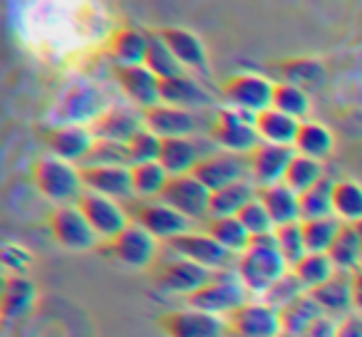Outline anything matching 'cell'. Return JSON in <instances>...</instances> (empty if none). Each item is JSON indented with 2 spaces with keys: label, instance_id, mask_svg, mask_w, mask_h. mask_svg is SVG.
Masks as SVG:
<instances>
[{
  "label": "cell",
  "instance_id": "6da1fadb",
  "mask_svg": "<svg viewBox=\"0 0 362 337\" xmlns=\"http://www.w3.org/2000/svg\"><path fill=\"white\" fill-rule=\"evenodd\" d=\"M241 276L243 285L248 288L251 295H258L263 297L288 271L286 256L281 253L278 248V241L276 236H258V238H251V246L238 256L236 266H233Z\"/></svg>",
  "mask_w": 362,
  "mask_h": 337
},
{
  "label": "cell",
  "instance_id": "7a4b0ae2",
  "mask_svg": "<svg viewBox=\"0 0 362 337\" xmlns=\"http://www.w3.org/2000/svg\"><path fill=\"white\" fill-rule=\"evenodd\" d=\"M33 184L55 206L77 203L82 194H85V182H82L80 166L52 154H45L35 161V166H33Z\"/></svg>",
  "mask_w": 362,
  "mask_h": 337
},
{
  "label": "cell",
  "instance_id": "3957f363",
  "mask_svg": "<svg viewBox=\"0 0 362 337\" xmlns=\"http://www.w3.org/2000/svg\"><path fill=\"white\" fill-rule=\"evenodd\" d=\"M251 292L243 285L241 276H238L236 268H226V271H216L214 278L197 290L192 297H187L189 307H197V310L211 312L218 317H228L243 305V302L251 300Z\"/></svg>",
  "mask_w": 362,
  "mask_h": 337
},
{
  "label": "cell",
  "instance_id": "277c9868",
  "mask_svg": "<svg viewBox=\"0 0 362 337\" xmlns=\"http://www.w3.org/2000/svg\"><path fill=\"white\" fill-rule=\"evenodd\" d=\"M211 139L221 151H231V154L248 156L258 144H261V134L256 129V114H248L236 107H221L216 110L211 122Z\"/></svg>",
  "mask_w": 362,
  "mask_h": 337
},
{
  "label": "cell",
  "instance_id": "5b68a950",
  "mask_svg": "<svg viewBox=\"0 0 362 337\" xmlns=\"http://www.w3.org/2000/svg\"><path fill=\"white\" fill-rule=\"evenodd\" d=\"M129 216L134 223H139L141 228L151 233L156 241H174V238L184 236V233L194 231V221L187 218L181 211H176L174 206H169L161 199H154V201H132L129 206Z\"/></svg>",
  "mask_w": 362,
  "mask_h": 337
},
{
  "label": "cell",
  "instance_id": "8992f818",
  "mask_svg": "<svg viewBox=\"0 0 362 337\" xmlns=\"http://www.w3.org/2000/svg\"><path fill=\"white\" fill-rule=\"evenodd\" d=\"M110 110L107 95L102 87L90 80H77L65 90V95L57 102V119L60 124H95L97 117Z\"/></svg>",
  "mask_w": 362,
  "mask_h": 337
},
{
  "label": "cell",
  "instance_id": "52a82bcc",
  "mask_svg": "<svg viewBox=\"0 0 362 337\" xmlns=\"http://www.w3.org/2000/svg\"><path fill=\"white\" fill-rule=\"evenodd\" d=\"M276 82L256 72H236L221 82V97L228 107H236L248 114H261L273 107Z\"/></svg>",
  "mask_w": 362,
  "mask_h": 337
},
{
  "label": "cell",
  "instance_id": "ba28073f",
  "mask_svg": "<svg viewBox=\"0 0 362 337\" xmlns=\"http://www.w3.org/2000/svg\"><path fill=\"white\" fill-rule=\"evenodd\" d=\"M47 228H50L52 241L65 251L82 253L92 251V248H97V243H102L77 203L52 208L50 216H47Z\"/></svg>",
  "mask_w": 362,
  "mask_h": 337
},
{
  "label": "cell",
  "instance_id": "9c48e42d",
  "mask_svg": "<svg viewBox=\"0 0 362 337\" xmlns=\"http://www.w3.org/2000/svg\"><path fill=\"white\" fill-rule=\"evenodd\" d=\"M214 273L216 271H209V268L199 266V263L189 261V258L171 253L169 258L159 261V266L154 268V285L161 292H169V295L192 297L194 292L202 290L211 280Z\"/></svg>",
  "mask_w": 362,
  "mask_h": 337
},
{
  "label": "cell",
  "instance_id": "30bf717a",
  "mask_svg": "<svg viewBox=\"0 0 362 337\" xmlns=\"http://www.w3.org/2000/svg\"><path fill=\"white\" fill-rule=\"evenodd\" d=\"M107 253L115 258L119 266L132 271H146L156 263L159 256V241L151 236L146 228L132 221L117 238L107 243Z\"/></svg>",
  "mask_w": 362,
  "mask_h": 337
},
{
  "label": "cell",
  "instance_id": "8fae6325",
  "mask_svg": "<svg viewBox=\"0 0 362 337\" xmlns=\"http://www.w3.org/2000/svg\"><path fill=\"white\" fill-rule=\"evenodd\" d=\"M77 206L85 213V218L95 228L102 243H110L112 238H117L132 223L129 208L122 201H117V199L102 196V194L85 191L80 196V201H77Z\"/></svg>",
  "mask_w": 362,
  "mask_h": 337
},
{
  "label": "cell",
  "instance_id": "7c38bea8",
  "mask_svg": "<svg viewBox=\"0 0 362 337\" xmlns=\"http://www.w3.org/2000/svg\"><path fill=\"white\" fill-rule=\"evenodd\" d=\"M159 327L166 337H226L228 322L226 317L211 315V312L197 310V307H179L159 315Z\"/></svg>",
  "mask_w": 362,
  "mask_h": 337
},
{
  "label": "cell",
  "instance_id": "4fadbf2b",
  "mask_svg": "<svg viewBox=\"0 0 362 337\" xmlns=\"http://www.w3.org/2000/svg\"><path fill=\"white\" fill-rule=\"evenodd\" d=\"M169 253H176L181 258L199 263V266L209 268V271H226V268L236 266L238 256L221 246L216 238H211L206 231H189L184 236L174 238L166 243Z\"/></svg>",
  "mask_w": 362,
  "mask_h": 337
},
{
  "label": "cell",
  "instance_id": "5bb4252c",
  "mask_svg": "<svg viewBox=\"0 0 362 337\" xmlns=\"http://www.w3.org/2000/svg\"><path fill=\"white\" fill-rule=\"evenodd\" d=\"M233 337H283L281 310L268 305L263 297L248 300L226 317Z\"/></svg>",
  "mask_w": 362,
  "mask_h": 337
},
{
  "label": "cell",
  "instance_id": "9a60e30c",
  "mask_svg": "<svg viewBox=\"0 0 362 337\" xmlns=\"http://www.w3.org/2000/svg\"><path fill=\"white\" fill-rule=\"evenodd\" d=\"M161 201L174 206L194 223H206L209 221V208H211V191L199 182L194 174H184V177H171L166 184Z\"/></svg>",
  "mask_w": 362,
  "mask_h": 337
},
{
  "label": "cell",
  "instance_id": "2e32d148",
  "mask_svg": "<svg viewBox=\"0 0 362 337\" xmlns=\"http://www.w3.org/2000/svg\"><path fill=\"white\" fill-rule=\"evenodd\" d=\"M194 177H197L209 191H218V189L228 187V184L251 179L248 156L231 154V151H211V154H206L199 161V166L194 169Z\"/></svg>",
  "mask_w": 362,
  "mask_h": 337
},
{
  "label": "cell",
  "instance_id": "e0dca14e",
  "mask_svg": "<svg viewBox=\"0 0 362 337\" xmlns=\"http://www.w3.org/2000/svg\"><path fill=\"white\" fill-rule=\"evenodd\" d=\"M85 191H95L102 196L117 199L122 203L134 201V187H132V166L112 164V166H80Z\"/></svg>",
  "mask_w": 362,
  "mask_h": 337
},
{
  "label": "cell",
  "instance_id": "ac0fdd59",
  "mask_svg": "<svg viewBox=\"0 0 362 337\" xmlns=\"http://www.w3.org/2000/svg\"><path fill=\"white\" fill-rule=\"evenodd\" d=\"M293 156H296V149H293V146L261 141V144L248 154L251 182L256 184L258 189L286 182V172H288V166H291Z\"/></svg>",
  "mask_w": 362,
  "mask_h": 337
},
{
  "label": "cell",
  "instance_id": "d6986e66",
  "mask_svg": "<svg viewBox=\"0 0 362 337\" xmlns=\"http://www.w3.org/2000/svg\"><path fill=\"white\" fill-rule=\"evenodd\" d=\"M97 136L87 124H57L47 131L45 144L52 156L70 161V164H85L95 146Z\"/></svg>",
  "mask_w": 362,
  "mask_h": 337
},
{
  "label": "cell",
  "instance_id": "ffe728a7",
  "mask_svg": "<svg viewBox=\"0 0 362 337\" xmlns=\"http://www.w3.org/2000/svg\"><path fill=\"white\" fill-rule=\"evenodd\" d=\"M139 129H144V112L129 105H110V110L97 117L92 124L97 139L115 144H129V139Z\"/></svg>",
  "mask_w": 362,
  "mask_h": 337
},
{
  "label": "cell",
  "instance_id": "44dd1931",
  "mask_svg": "<svg viewBox=\"0 0 362 337\" xmlns=\"http://www.w3.org/2000/svg\"><path fill=\"white\" fill-rule=\"evenodd\" d=\"M115 77L119 82L122 92L127 95V100L134 107H139L141 112L151 110L161 102V80L146 65L117 67Z\"/></svg>",
  "mask_w": 362,
  "mask_h": 337
},
{
  "label": "cell",
  "instance_id": "7402d4cb",
  "mask_svg": "<svg viewBox=\"0 0 362 337\" xmlns=\"http://www.w3.org/2000/svg\"><path fill=\"white\" fill-rule=\"evenodd\" d=\"M144 126L159 134L161 139H174V136H194L199 129V119L192 110L174 107L159 102L156 107L144 112Z\"/></svg>",
  "mask_w": 362,
  "mask_h": 337
},
{
  "label": "cell",
  "instance_id": "603a6c76",
  "mask_svg": "<svg viewBox=\"0 0 362 337\" xmlns=\"http://www.w3.org/2000/svg\"><path fill=\"white\" fill-rule=\"evenodd\" d=\"M206 154L211 151H204L194 136H174L161 141L159 164L169 172V177H184V174H194L199 161Z\"/></svg>",
  "mask_w": 362,
  "mask_h": 337
},
{
  "label": "cell",
  "instance_id": "cb8c5ba5",
  "mask_svg": "<svg viewBox=\"0 0 362 337\" xmlns=\"http://www.w3.org/2000/svg\"><path fill=\"white\" fill-rule=\"evenodd\" d=\"M159 35L164 37V42L171 47L176 60L187 67V70L209 72L206 45H204V40L197 35V32L187 30V28H161Z\"/></svg>",
  "mask_w": 362,
  "mask_h": 337
},
{
  "label": "cell",
  "instance_id": "d4e9b609",
  "mask_svg": "<svg viewBox=\"0 0 362 337\" xmlns=\"http://www.w3.org/2000/svg\"><path fill=\"white\" fill-rule=\"evenodd\" d=\"M310 295L315 297V302L325 315L337 317V320L355 312V305H352V273L337 271L327 283L310 290Z\"/></svg>",
  "mask_w": 362,
  "mask_h": 337
},
{
  "label": "cell",
  "instance_id": "484cf974",
  "mask_svg": "<svg viewBox=\"0 0 362 337\" xmlns=\"http://www.w3.org/2000/svg\"><path fill=\"white\" fill-rule=\"evenodd\" d=\"M149 35L151 32L141 28H119L110 37V57L117 67H134L144 65L146 52H149Z\"/></svg>",
  "mask_w": 362,
  "mask_h": 337
},
{
  "label": "cell",
  "instance_id": "4316f807",
  "mask_svg": "<svg viewBox=\"0 0 362 337\" xmlns=\"http://www.w3.org/2000/svg\"><path fill=\"white\" fill-rule=\"evenodd\" d=\"M281 82L303 87L305 92L322 90L327 82V67L317 57H288L276 65Z\"/></svg>",
  "mask_w": 362,
  "mask_h": 337
},
{
  "label": "cell",
  "instance_id": "83f0119b",
  "mask_svg": "<svg viewBox=\"0 0 362 337\" xmlns=\"http://www.w3.org/2000/svg\"><path fill=\"white\" fill-rule=\"evenodd\" d=\"M258 199L268 208L273 223L276 226H286V223L303 221L300 218V194L293 191L286 182L271 184V187L258 189Z\"/></svg>",
  "mask_w": 362,
  "mask_h": 337
},
{
  "label": "cell",
  "instance_id": "f1b7e54d",
  "mask_svg": "<svg viewBox=\"0 0 362 337\" xmlns=\"http://www.w3.org/2000/svg\"><path fill=\"white\" fill-rule=\"evenodd\" d=\"M258 196V187L251 179L228 184V187L211 191V208H209V218H221V216H238L253 199Z\"/></svg>",
  "mask_w": 362,
  "mask_h": 337
},
{
  "label": "cell",
  "instance_id": "f546056e",
  "mask_svg": "<svg viewBox=\"0 0 362 337\" xmlns=\"http://www.w3.org/2000/svg\"><path fill=\"white\" fill-rule=\"evenodd\" d=\"M161 102L174 107H184V110H197V107L211 105V95L206 92V87L199 85V80L189 75L174 77V80L161 82Z\"/></svg>",
  "mask_w": 362,
  "mask_h": 337
},
{
  "label": "cell",
  "instance_id": "4dcf8cb0",
  "mask_svg": "<svg viewBox=\"0 0 362 337\" xmlns=\"http://www.w3.org/2000/svg\"><path fill=\"white\" fill-rule=\"evenodd\" d=\"M256 129L261 134V141L268 144H281V146H293L298 139V131H300V119L286 114V112H278L276 107L256 114Z\"/></svg>",
  "mask_w": 362,
  "mask_h": 337
},
{
  "label": "cell",
  "instance_id": "1f68e13d",
  "mask_svg": "<svg viewBox=\"0 0 362 337\" xmlns=\"http://www.w3.org/2000/svg\"><path fill=\"white\" fill-rule=\"evenodd\" d=\"M37 297L35 283L28 276H8L3 285V317L8 322L21 320L33 310Z\"/></svg>",
  "mask_w": 362,
  "mask_h": 337
},
{
  "label": "cell",
  "instance_id": "d6a6232c",
  "mask_svg": "<svg viewBox=\"0 0 362 337\" xmlns=\"http://www.w3.org/2000/svg\"><path fill=\"white\" fill-rule=\"evenodd\" d=\"M293 149L298 154L310 156V159L325 161L332 154V149H335V136H332V131L325 124L305 119L300 122V131H298V139L293 144Z\"/></svg>",
  "mask_w": 362,
  "mask_h": 337
},
{
  "label": "cell",
  "instance_id": "836d02e7",
  "mask_svg": "<svg viewBox=\"0 0 362 337\" xmlns=\"http://www.w3.org/2000/svg\"><path fill=\"white\" fill-rule=\"evenodd\" d=\"M169 172L159 161H149V164H134L132 166V187H134L136 201H154L161 199L166 184H169Z\"/></svg>",
  "mask_w": 362,
  "mask_h": 337
},
{
  "label": "cell",
  "instance_id": "e575fe53",
  "mask_svg": "<svg viewBox=\"0 0 362 337\" xmlns=\"http://www.w3.org/2000/svg\"><path fill=\"white\" fill-rule=\"evenodd\" d=\"M332 266L342 273H357L362 271V246H360V236H357L355 226L352 223H342L340 233H337L335 243L327 251Z\"/></svg>",
  "mask_w": 362,
  "mask_h": 337
},
{
  "label": "cell",
  "instance_id": "d590c367",
  "mask_svg": "<svg viewBox=\"0 0 362 337\" xmlns=\"http://www.w3.org/2000/svg\"><path fill=\"white\" fill-rule=\"evenodd\" d=\"M204 231L211 238H216L226 251H231L233 256H241L248 246H251V233L246 231V226L241 223L238 216H221V218H209L204 223Z\"/></svg>",
  "mask_w": 362,
  "mask_h": 337
},
{
  "label": "cell",
  "instance_id": "8d00e7d4",
  "mask_svg": "<svg viewBox=\"0 0 362 337\" xmlns=\"http://www.w3.org/2000/svg\"><path fill=\"white\" fill-rule=\"evenodd\" d=\"M325 312L320 310V305L315 302V297L310 292L300 295L298 300H293L291 305H286L281 310V325H283V337H298L308 325L317 320Z\"/></svg>",
  "mask_w": 362,
  "mask_h": 337
},
{
  "label": "cell",
  "instance_id": "74e56055",
  "mask_svg": "<svg viewBox=\"0 0 362 337\" xmlns=\"http://www.w3.org/2000/svg\"><path fill=\"white\" fill-rule=\"evenodd\" d=\"M146 67L159 77L161 82L164 80H174V77L187 75V67L176 60V55L171 52V47L164 42V37L159 35V30L149 35V52H146Z\"/></svg>",
  "mask_w": 362,
  "mask_h": 337
},
{
  "label": "cell",
  "instance_id": "f35d334b",
  "mask_svg": "<svg viewBox=\"0 0 362 337\" xmlns=\"http://www.w3.org/2000/svg\"><path fill=\"white\" fill-rule=\"evenodd\" d=\"M337 179H320L313 189L300 194V218L303 221H310V218H327L335 216V208H332V191H335Z\"/></svg>",
  "mask_w": 362,
  "mask_h": 337
},
{
  "label": "cell",
  "instance_id": "ab89813d",
  "mask_svg": "<svg viewBox=\"0 0 362 337\" xmlns=\"http://www.w3.org/2000/svg\"><path fill=\"white\" fill-rule=\"evenodd\" d=\"M291 271L296 273L298 280H300L303 285H305V290L310 292V290H315V288H320L322 283L330 280V278L337 273V268L332 266L327 253H305Z\"/></svg>",
  "mask_w": 362,
  "mask_h": 337
},
{
  "label": "cell",
  "instance_id": "60d3db41",
  "mask_svg": "<svg viewBox=\"0 0 362 337\" xmlns=\"http://www.w3.org/2000/svg\"><path fill=\"white\" fill-rule=\"evenodd\" d=\"M332 208L342 223H360L362 221V184L352 179L335 182L332 191Z\"/></svg>",
  "mask_w": 362,
  "mask_h": 337
},
{
  "label": "cell",
  "instance_id": "b9f144b4",
  "mask_svg": "<svg viewBox=\"0 0 362 337\" xmlns=\"http://www.w3.org/2000/svg\"><path fill=\"white\" fill-rule=\"evenodd\" d=\"M340 228H342V221L337 216L303 221V238H305L308 253H327L330 251V246L335 243Z\"/></svg>",
  "mask_w": 362,
  "mask_h": 337
},
{
  "label": "cell",
  "instance_id": "7bdbcfd3",
  "mask_svg": "<svg viewBox=\"0 0 362 337\" xmlns=\"http://www.w3.org/2000/svg\"><path fill=\"white\" fill-rule=\"evenodd\" d=\"M320 179H325V169H322V161L317 159H310V156L305 154H298L293 156L291 166H288L286 172V184L293 189V191L303 194L308 191V189L315 187Z\"/></svg>",
  "mask_w": 362,
  "mask_h": 337
},
{
  "label": "cell",
  "instance_id": "ee69618b",
  "mask_svg": "<svg viewBox=\"0 0 362 337\" xmlns=\"http://www.w3.org/2000/svg\"><path fill=\"white\" fill-rule=\"evenodd\" d=\"M273 107L278 112H286V114L305 122L308 112H310V92H305L298 85H291V82H276Z\"/></svg>",
  "mask_w": 362,
  "mask_h": 337
},
{
  "label": "cell",
  "instance_id": "f6af8a7d",
  "mask_svg": "<svg viewBox=\"0 0 362 337\" xmlns=\"http://www.w3.org/2000/svg\"><path fill=\"white\" fill-rule=\"evenodd\" d=\"M273 236H276L278 248H281V253L286 256V261L291 268L308 253L305 238H303V221L286 223V226H276Z\"/></svg>",
  "mask_w": 362,
  "mask_h": 337
},
{
  "label": "cell",
  "instance_id": "bcb514c9",
  "mask_svg": "<svg viewBox=\"0 0 362 337\" xmlns=\"http://www.w3.org/2000/svg\"><path fill=\"white\" fill-rule=\"evenodd\" d=\"M161 136L154 134L151 129H139L127 144V154H129V166L134 164H149V161H159L161 154Z\"/></svg>",
  "mask_w": 362,
  "mask_h": 337
},
{
  "label": "cell",
  "instance_id": "7dc6e473",
  "mask_svg": "<svg viewBox=\"0 0 362 337\" xmlns=\"http://www.w3.org/2000/svg\"><path fill=\"white\" fill-rule=\"evenodd\" d=\"M305 285H303L300 280H298V276L293 271H288L286 276L281 278V280L276 283V285L271 288V290L263 295V300L268 302V305H273L276 310H283L286 305H291L293 300H298L300 295H305Z\"/></svg>",
  "mask_w": 362,
  "mask_h": 337
},
{
  "label": "cell",
  "instance_id": "c3c4849f",
  "mask_svg": "<svg viewBox=\"0 0 362 337\" xmlns=\"http://www.w3.org/2000/svg\"><path fill=\"white\" fill-rule=\"evenodd\" d=\"M238 218H241V223L246 226V231L251 233V238L271 236V233L276 231V223H273L271 213H268V208L263 206L258 196L253 199V201L248 203L241 213H238Z\"/></svg>",
  "mask_w": 362,
  "mask_h": 337
},
{
  "label": "cell",
  "instance_id": "681fc988",
  "mask_svg": "<svg viewBox=\"0 0 362 337\" xmlns=\"http://www.w3.org/2000/svg\"><path fill=\"white\" fill-rule=\"evenodd\" d=\"M112 164H127L129 166V154H127V144H115V141H102L97 139L92 146L90 156L82 166H112Z\"/></svg>",
  "mask_w": 362,
  "mask_h": 337
},
{
  "label": "cell",
  "instance_id": "f907efd6",
  "mask_svg": "<svg viewBox=\"0 0 362 337\" xmlns=\"http://www.w3.org/2000/svg\"><path fill=\"white\" fill-rule=\"evenodd\" d=\"M30 263H33V256L28 248L18 246V243H11V241L3 246V266H6V271L11 273V276H25Z\"/></svg>",
  "mask_w": 362,
  "mask_h": 337
},
{
  "label": "cell",
  "instance_id": "816d5d0a",
  "mask_svg": "<svg viewBox=\"0 0 362 337\" xmlns=\"http://www.w3.org/2000/svg\"><path fill=\"white\" fill-rule=\"evenodd\" d=\"M337 322H340L337 317L320 315L315 322H313V325H308L298 337H335L337 335Z\"/></svg>",
  "mask_w": 362,
  "mask_h": 337
},
{
  "label": "cell",
  "instance_id": "f5cc1de1",
  "mask_svg": "<svg viewBox=\"0 0 362 337\" xmlns=\"http://www.w3.org/2000/svg\"><path fill=\"white\" fill-rule=\"evenodd\" d=\"M335 337H362V315L360 312H350L337 322V335Z\"/></svg>",
  "mask_w": 362,
  "mask_h": 337
},
{
  "label": "cell",
  "instance_id": "db71d44e",
  "mask_svg": "<svg viewBox=\"0 0 362 337\" xmlns=\"http://www.w3.org/2000/svg\"><path fill=\"white\" fill-rule=\"evenodd\" d=\"M352 305L362 315V271L352 273Z\"/></svg>",
  "mask_w": 362,
  "mask_h": 337
},
{
  "label": "cell",
  "instance_id": "11a10c76",
  "mask_svg": "<svg viewBox=\"0 0 362 337\" xmlns=\"http://www.w3.org/2000/svg\"><path fill=\"white\" fill-rule=\"evenodd\" d=\"M352 226H355L357 236H360V246H362V221H360V223H352Z\"/></svg>",
  "mask_w": 362,
  "mask_h": 337
}]
</instances>
